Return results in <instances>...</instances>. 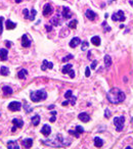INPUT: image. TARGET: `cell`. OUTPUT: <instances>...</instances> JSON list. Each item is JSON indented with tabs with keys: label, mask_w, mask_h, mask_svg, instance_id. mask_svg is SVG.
Instances as JSON below:
<instances>
[{
	"label": "cell",
	"mask_w": 133,
	"mask_h": 149,
	"mask_svg": "<svg viewBox=\"0 0 133 149\" xmlns=\"http://www.w3.org/2000/svg\"><path fill=\"white\" fill-rule=\"evenodd\" d=\"M2 21H3V16H0V35L3 31V27H2Z\"/></svg>",
	"instance_id": "39"
},
{
	"label": "cell",
	"mask_w": 133,
	"mask_h": 149,
	"mask_svg": "<svg viewBox=\"0 0 133 149\" xmlns=\"http://www.w3.org/2000/svg\"><path fill=\"white\" fill-rule=\"evenodd\" d=\"M76 130H77V132H78V133H83V132H84V129H83V128H82V127L81 126H77V127H76Z\"/></svg>",
	"instance_id": "40"
},
{
	"label": "cell",
	"mask_w": 133,
	"mask_h": 149,
	"mask_svg": "<svg viewBox=\"0 0 133 149\" xmlns=\"http://www.w3.org/2000/svg\"><path fill=\"white\" fill-rule=\"evenodd\" d=\"M16 23H12L11 21H6V29L7 30H14V29H16Z\"/></svg>",
	"instance_id": "25"
},
{
	"label": "cell",
	"mask_w": 133,
	"mask_h": 149,
	"mask_svg": "<svg viewBox=\"0 0 133 149\" xmlns=\"http://www.w3.org/2000/svg\"><path fill=\"white\" fill-rule=\"evenodd\" d=\"M103 60H105V68H110L111 65H112V58H111L110 55H105V58H103Z\"/></svg>",
	"instance_id": "23"
},
{
	"label": "cell",
	"mask_w": 133,
	"mask_h": 149,
	"mask_svg": "<svg viewBox=\"0 0 133 149\" xmlns=\"http://www.w3.org/2000/svg\"><path fill=\"white\" fill-rule=\"evenodd\" d=\"M124 123H125V117L122 115V117H117L114 119V125L116 126L118 132H121L124 128Z\"/></svg>",
	"instance_id": "4"
},
{
	"label": "cell",
	"mask_w": 133,
	"mask_h": 149,
	"mask_svg": "<svg viewBox=\"0 0 133 149\" xmlns=\"http://www.w3.org/2000/svg\"><path fill=\"white\" fill-rule=\"evenodd\" d=\"M50 114H51V115H55V117H56V114H57V113H56V111H55V110H53V111H51V112H50Z\"/></svg>",
	"instance_id": "47"
},
{
	"label": "cell",
	"mask_w": 133,
	"mask_h": 149,
	"mask_svg": "<svg viewBox=\"0 0 133 149\" xmlns=\"http://www.w3.org/2000/svg\"><path fill=\"white\" fill-rule=\"evenodd\" d=\"M74 56L72 55V54H69L68 56H65V57H63V62H65V61H68V60H70V59H72Z\"/></svg>",
	"instance_id": "35"
},
{
	"label": "cell",
	"mask_w": 133,
	"mask_h": 149,
	"mask_svg": "<svg viewBox=\"0 0 133 149\" xmlns=\"http://www.w3.org/2000/svg\"><path fill=\"white\" fill-rule=\"evenodd\" d=\"M96 64H97V60H93V61H92V63H91V68H92V70H94V68H96Z\"/></svg>",
	"instance_id": "42"
},
{
	"label": "cell",
	"mask_w": 133,
	"mask_h": 149,
	"mask_svg": "<svg viewBox=\"0 0 133 149\" xmlns=\"http://www.w3.org/2000/svg\"><path fill=\"white\" fill-rule=\"evenodd\" d=\"M85 15H86V17L89 21H94L96 17V13L91 9H87L86 11H85Z\"/></svg>",
	"instance_id": "11"
},
{
	"label": "cell",
	"mask_w": 133,
	"mask_h": 149,
	"mask_svg": "<svg viewBox=\"0 0 133 149\" xmlns=\"http://www.w3.org/2000/svg\"><path fill=\"white\" fill-rule=\"evenodd\" d=\"M50 121H55V115H52V117L50 119Z\"/></svg>",
	"instance_id": "48"
},
{
	"label": "cell",
	"mask_w": 133,
	"mask_h": 149,
	"mask_svg": "<svg viewBox=\"0 0 133 149\" xmlns=\"http://www.w3.org/2000/svg\"><path fill=\"white\" fill-rule=\"evenodd\" d=\"M47 97V93L44 90H37L31 92V100L34 102H39V101L45 100Z\"/></svg>",
	"instance_id": "3"
},
{
	"label": "cell",
	"mask_w": 133,
	"mask_h": 149,
	"mask_svg": "<svg viewBox=\"0 0 133 149\" xmlns=\"http://www.w3.org/2000/svg\"><path fill=\"white\" fill-rule=\"evenodd\" d=\"M80 43H81V40H80L78 37H75L70 41V47H72V48H76Z\"/></svg>",
	"instance_id": "14"
},
{
	"label": "cell",
	"mask_w": 133,
	"mask_h": 149,
	"mask_svg": "<svg viewBox=\"0 0 133 149\" xmlns=\"http://www.w3.org/2000/svg\"><path fill=\"white\" fill-rule=\"evenodd\" d=\"M32 144H33V139H30V138H28V139L23 140V145L26 147L27 149L30 148V147L32 146Z\"/></svg>",
	"instance_id": "22"
},
{
	"label": "cell",
	"mask_w": 133,
	"mask_h": 149,
	"mask_svg": "<svg viewBox=\"0 0 133 149\" xmlns=\"http://www.w3.org/2000/svg\"><path fill=\"white\" fill-rule=\"evenodd\" d=\"M114 1H115V0H114Z\"/></svg>",
	"instance_id": "52"
},
{
	"label": "cell",
	"mask_w": 133,
	"mask_h": 149,
	"mask_svg": "<svg viewBox=\"0 0 133 149\" xmlns=\"http://www.w3.org/2000/svg\"><path fill=\"white\" fill-rule=\"evenodd\" d=\"M126 149H132V148H131V147H127Z\"/></svg>",
	"instance_id": "51"
},
{
	"label": "cell",
	"mask_w": 133,
	"mask_h": 149,
	"mask_svg": "<svg viewBox=\"0 0 133 149\" xmlns=\"http://www.w3.org/2000/svg\"><path fill=\"white\" fill-rule=\"evenodd\" d=\"M36 14H37V11H36V9H31L30 10V16H29V19H30V21H34V19H35Z\"/></svg>",
	"instance_id": "29"
},
{
	"label": "cell",
	"mask_w": 133,
	"mask_h": 149,
	"mask_svg": "<svg viewBox=\"0 0 133 149\" xmlns=\"http://www.w3.org/2000/svg\"><path fill=\"white\" fill-rule=\"evenodd\" d=\"M14 1H16V3H21L22 2V0H14Z\"/></svg>",
	"instance_id": "50"
},
{
	"label": "cell",
	"mask_w": 133,
	"mask_h": 149,
	"mask_svg": "<svg viewBox=\"0 0 133 149\" xmlns=\"http://www.w3.org/2000/svg\"><path fill=\"white\" fill-rule=\"evenodd\" d=\"M23 14H24V17L27 19H29V16H30V11H29L27 8H25V9L23 10Z\"/></svg>",
	"instance_id": "32"
},
{
	"label": "cell",
	"mask_w": 133,
	"mask_h": 149,
	"mask_svg": "<svg viewBox=\"0 0 133 149\" xmlns=\"http://www.w3.org/2000/svg\"><path fill=\"white\" fill-rule=\"evenodd\" d=\"M71 97H72V90H68L65 94V98L67 99V100H69Z\"/></svg>",
	"instance_id": "34"
},
{
	"label": "cell",
	"mask_w": 133,
	"mask_h": 149,
	"mask_svg": "<svg viewBox=\"0 0 133 149\" xmlns=\"http://www.w3.org/2000/svg\"><path fill=\"white\" fill-rule=\"evenodd\" d=\"M5 45L7 46V48H9V47H11L12 43L10 42V41H6V42H5Z\"/></svg>",
	"instance_id": "44"
},
{
	"label": "cell",
	"mask_w": 133,
	"mask_h": 149,
	"mask_svg": "<svg viewBox=\"0 0 133 149\" xmlns=\"http://www.w3.org/2000/svg\"><path fill=\"white\" fill-rule=\"evenodd\" d=\"M0 74H2V76H8L9 70H8L6 66H1V68H0Z\"/></svg>",
	"instance_id": "28"
},
{
	"label": "cell",
	"mask_w": 133,
	"mask_h": 149,
	"mask_svg": "<svg viewBox=\"0 0 133 149\" xmlns=\"http://www.w3.org/2000/svg\"><path fill=\"white\" fill-rule=\"evenodd\" d=\"M8 108L11 111H19L22 108V104L20 102H18V101H12V102H10L8 104Z\"/></svg>",
	"instance_id": "7"
},
{
	"label": "cell",
	"mask_w": 133,
	"mask_h": 149,
	"mask_svg": "<svg viewBox=\"0 0 133 149\" xmlns=\"http://www.w3.org/2000/svg\"><path fill=\"white\" fill-rule=\"evenodd\" d=\"M7 54H8V52H7L6 49H0V59L2 61H5L7 59Z\"/></svg>",
	"instance_id": "18"
},
{
	"label": "cell",
	"mask_w": 133,
	"mask_h": 149,
	"mask_svg": "<svg viewBox=\"0 0 133 149\" xmlns=\"http://www.w3.org/2000/svg\"><path fill=\"white\" fill-rule=\"evenodd\" d=\"M32 123L34 125V126H38L40 123V115H38V114H36V115H34V117H32Z\"/></svg>",
	"instance_id": "26"
},
{
	"label": "cell",
	"mask_w": 133,
	"mask_h": 149,
	"mask_svg": "<svg viewBox=\"0 0 133 149\" xmlns=\"http://www.w3.org/2000/svg\"><path fill=\"white\" fill-rule=\"evenodd\" d=\"M88 47H89V43L87 42V41H82V44H81V50L82 51H85Z\"/></svg>",
	"instance_id": "31"
},
{
	"label": "cell",
	"mask_w": 133,
	"mask_h": 149,
	"mask_svg": "<svg viewBox=\"0 0 133 149\" xmlns=\"http://www.w3.org/2000/svg\"><path fill=\"white\" fill-rule=\"evenodd\" d=\"M94 145H95V147H98V148H101V147L103 145V141L101 139V138L95 137V138H94Z\"/></svg>",
	"instance_id": "24"
},
{
	"label": "cell",
	"mask_w": 133,
	"mask_h": 149,
	"mask_svg": "<svg viewBox=\"0 0 133 149\" xmlns=\"http://www.w3.org/2000/svg\"><path fill=\"white\" fill-rule=\"evenodd\" d=\"M50 132H51V128H50L48 125H44V126L42 127V129H41V133L44 136H46V137L50 135Z\"/></svg>",
	"instance_id": "15"
},
{
	"label": "cell",
	"mask_w": 133,
	"mask_h": 149,
	"mask_svg": "<svg viewBox=\"0 0 133 149\" xmlns=\"http://www.w3.org/2000/svg\"><path fill=\"white\" fill-rule=\"evenodd\" d=\"M45 29H46L47 31H48V32H50V31H52V28L50 26H49V25H46V26H45Z\"/></svg>",
	"instance_id": "45"
},
{
	"label": "cell",
	"mask_w": 133,
	"mask_h": 149,
	"mask_svg": "<svg viewBox=\"0 0 133 149\" xmlns=\"http://www.w3.org/2000/svg\"><path fill=\"white\" fill-rule=\"evenodd\" d=\"M61 72H63V74H69L71 78H75V72L73 70V65L71 64V63L65 64L63 68V70H61Z\"/></svg>",
	"instance_id": "6"
},
{
	"label": "cell",
	"mask_w": 133,
	"mask_h": 149,
	"mask_svg": "<svg viewBox=\"0 0 133 149\" xmlns=\"http://www.w3.org/2000/svg\"><path fill=\"white\" fill-rule=\"evenodd\" d=\"M107 100L110 101L111 103H113V104H119V103L123 102L125 100V94L120 89L113 88L107 92Z\"/></svg>",
	"instance_id": "1"
},
{
	"label": "cell",
	"mask_w": 133,
	"mask_h": 149,
	"mask_svg": "<svg viewBox=\"0 0 133 149\" xmlns=\"http://www.w3.org/2000/svg\"><path fill=\"white\" fill-rule=\"evenodd\" d=\"M85 76H86L87 78L90 76V70H89V68H86V70H85Z\"/></svg>",
	"instance_id": "43"
},
{
	"label": "cell",
	"mask_w": 133,
	"mask_h": 149,
	"mask_svg": "<svg viewBox=\"0 0 133 149\" xmlns=\"http://www.w3.org/2000/svg\"><path fill=\"white\" fill-rule=\"evenodd\" d=\"M22 46L26 47V48L31 46V41L28 39V36H27L26 34L23 35V37H22Z\"/></svg>",
	"instance_id": "12"
},
{
	"label": "cell",
	"mask_w": 133,
	"mask_h": 149,
	"mask_svg": "<svg viewBox=\"0 0 133 149\" xmlns=\"http://www.w3.org/2000/svg\"><path fill=\"white\" fill-rule=\"evenodd\" d=\"M43 143L54 147H65V146H69L71 144V141H67L61 134H59V135H55L51 139L43 141Z\"/></svg>",
	"instance_id": "2"
},
{
	"label": "cell",
	"mask_w": 133,
	"mask_h": 149,
	"mask_svg": "<svg viewBox=\"0 0 133 149\" xmlns=\"http://www.w3.org/2000/svg\"><path fill=\"white\" fill-rule=\"evenodd\" d=\"M69 102H70L72 105H75V103H76V97H75V96H72V97L69 99Z\"/></svg>",
	"instance_id": "36"
},
{
	"label": "cell",
	"mask_w": 133,
	"mask_h": 149,
	"mask_svg": "<svg viewBox=\"0 0 133 149\" xmlns=\"http://www.w3.org/2000/svg\"><path fill=\"white\" fill-rule=\"evenodd\" d=\"M53 12V8H52L51 4H49V3H46L43 7V15L45 16H48Z\"/></svg>",
	"instance_id": "8"
},
{
	"label": "cell",
	"mask_w": 133,
	"mask_h": 149,
	"mask_svg": "<svg viewBox=\"0 0 133 149\" xmlns=\"http://www.w3.org/2000/svg\"><path fill=\"white\" fill-rule=\"evenodd\" d=\"M3 94H4L5 96H9V95H11L12 93H14V90H12L10 87H8V86H4L3 87Z\"/></svg>",
	"instance_id": "20"
},
{
	"label": "cell",
	"mask_w": 133,
	"mask_h": 149,
	"mask_svg": "<svg viewBox=\"0 0 133 149\" xmlns=\"http://www.w3.org/2000/svg\"><path fill=\"white\" fill-rule=\"evenodd\" d=\"M63 17L65 19H69L72 17V11L69 7H63Z\"/></svg>",
	"instance_id": "9"
},
{
	"label": "cell",
	"mask_w": 133,
	"mask_h": 149,
	"mask_svg": "<svg viewBox=\"0 0 133 149\" xmlns=\"http://www.w3.org/2000/svg\"><path fill=\"white\" fill-rule=\"evenodd\" d=\"M105 117H107V119H109V117H111V112H110V110H109V109H105Z\"/></svg>",
	"instance_id": "41"
},
{
	"label": "cell",
	"mask_w": 133,
	"mask_h": 149,
	"mask_svg": "<svg viewBox=\"0 0 133 149\" xmlns=\"http://www.w3.org/2000/svg\"><path fill=\"white\" fill-rule=\"evenodd\" d=\"M24 104H25V108H26V112H30V111H32V108H31V107H29V105L27 104V102L26 101H25V102H24Z\"/></svg>",
	"instance_id": "37"
},
{
	"label": "cell",
	"mask_w": 133,
	"mask_h": 149,
	"mask_svg": "<svg viewBox=\"0 0 133 149\" xmlns=\"http://www.w3.org/2000/svg\"><path fill=\"white\" fill-rule=\"evenodd\" d=\"M12 123H14V126L16 127V128H22V127L24 126V121L19 119H12Z\"/></svg>",
	"instance_id": "19"
},
{
	"label": "cell",
	"mask_w": 133,
	"mask_h": 149,
	"mask_svg": "<svg viewBox=\"0 0 133 149\" xmlns=\"http://www.w3.org/2000/svg\"><path fill=\"white\" fill-rule=\"evenodd\" d=\"M7 149H20V147L16 141H8L7 142Z\"/></svg>",
	"instance_id": "17"
},
{
	"label": "cell",
	"mask_w": 133,
	"mask_h": 149,
	"mask_svg": "<svg viewBox=\"0 0 133 149\" xmlns=\"http://www.w3.org/2000/svg\"><path fill=\"white\" fill-rule=\"evenodd\" d=\"M91 43L94 45V46H99L101 45V38L98 36H93L91 38Z\"/></svg>",
	"instance_id": "21"
},
{
	"label": "cell",
	"mask_w": 133,
	"mask_h": 149,
	"mask_svg": "<svg viewBox=\"0 0 133 149\" xmlns=\"http://www.w3.org/2000/svg\"><path fill=\"white\" fill-rule=\"evenodd\" d=\"M27 74H28V70H20V72L18 74V77H19L21 80H23V79H25V78L27 77Z\"/></svg>",
	"instance_id": "27"
},
{
	"label": "cell",
	"mask_w": 133,
	"mask_h": 149,
	"mask_svg": "<svg viewBox=\"0 0 133 149\" xmlns=\"http://www.w3.org/2000/svg\"><path fill=\"white\" fill-rule=\"evenodd\" d=\"M69 103H70V102H69V100H65V101H63V106H67V105H68Z\"/></svg>",
	"instance_id": "46"
},
{
	"label": "cell",
	"mask_w": 133,
	"mask_h": 149,
	"mask_svg": "<svg viewBox=\"0 0 133 149\" xmlns=\"http://www.w3.org/2000/svg\"><path fill=\"white\" fill-rule=\"evenodd\" d=\"M78 119H79L80 121H83V123H87V121H90V117H89V114L86 113V112H82V113H80L79 115H78Z\"/></svg>",
	"instance_id": "13"
},
{
	"label": "cell",
	"mask_w": 133,
	"mask_h": 149,
	"mask_svg": "<svg viewBox=\"0 0 133 149\" xmlns=\"http://www.w3.org/2000/svg\"><path fill=\"white\" fill-rule=\"evenodd\" d=\"M77 23H78V21H76V19L71 21L70 23H69V28L70 29H76L77 28Z\"/></svg>",
	"instance_id": "30"
},
{
	"label": "cell",
	"mask_w": 133,
	"mask_h": 149,
	"mask_svg": "<svg viewBox=\"0 0 133 149\" xmlns=\"http://www.w3.org/2000/svg\"><path fill=\"white\" fill-rule=\"evenodd\" d=\"M69 133H70V134H72V135H74L76 138H78V137H79V133H78V132H76V131L70 130V131H69Z\"/></svg>",
	"instance_id": "38"
},
{
	"label": "cell",
	"mask_w": 133,
	"mask_h": 149,
	"mask_svg": "<svg viewBox=\"0 0 133 149\" xmlns=\"http://www.w3.org/2000/svg\"><path fill=\"white\" fill-rule=\"evenodd\" d=\"M53 68V63L52 62H48L47 60H43V63H42V66H41V70H46L47 68Z\"/></svg>",
	"instance_id": "16"
},
{
	"label": "cell",
	"mask_w": 133,
	"mask_h": 149,
	"mask_svg": "<svg viewBox=\"0 0 133 149\" xmlns=\"http://www.w3.org/2000/svg\"><path fill=\"white\" fill-rule=\"evenodd\" d=\"M112 19H113V21H124L126 19V16H125V14H124V12L122 11V10H119V11L113 13Z\"/></svg>",
	"instance_id": "5"
},
{
	"label": "cell",
	"mask_w": 133,
	"mask_h": 149,
	"mask_svg": "<svg viewBox=\"0 0 133 149\" xmlns=\"http://www.w3.org/2000/svg\"><path fill=\"white\" fill-rule=\"evenodd\" d=\"M50 23L53 25V26H59L61 23V19L59 14H55L54 16H52V19H50Z\"/></svg>",
	"instance_id": "10"
},
{
	"label": "cell",
	"mask_w": 133,
	"mask_h": 149,
	"mask_svg": "<svg viewBox=\"0 0 133 149\" xmlns=\"http://www.w3.org/2000/svg\"><path fill=\"white\" fill-rule=\"evenodd\" d=\"M48 108H49V109H53V108H54V105H50V106H48Z\"/></svg>",
	"instance_id": "49"
},
{
	"label": "cell",
	"mask_w": 133,
	"mask_h": 149,
	"mask_svg": "<svg viewBox=\"0 0 133 149\" xmlns=\"http://www.w3.org/2000/svg\"><path fill=\"white\" fill-rule=\"evenodd\" d=\"M101 26L103 27V30H105V32H110L111 31V28L109 26H107V21H103V25Z\"/></svg>",
	"instance_id": "33"
}]
</instances>
